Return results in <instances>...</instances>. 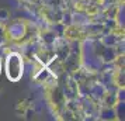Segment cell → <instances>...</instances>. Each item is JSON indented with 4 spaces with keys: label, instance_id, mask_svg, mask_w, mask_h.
<instances>
[{
    "label": "cell",
    "instance_id": "cell-1",
    "mask_svg": "<svg viewBox=\"0 0 125 121\" xmlns=\"http://www.w3.org/2000/svg\"><path fill=\"white\" fill-rule=\"evenodd\" d=\"M6 69H7V76L11 80L20 79V76L23 75V62H21V58L18 56L17 54H13V55L9 56Z\"/></svg>",
    "mask_w": 125,
    "mask_h": 121
}]
</instances>
